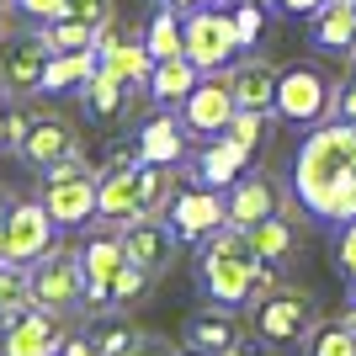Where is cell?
Wrapping results in <instances>:
<instances>
[{
  "instance_id": "obj_2",
  "label": "cell",
  "mask_w": 356,
  "mask_h": 356,
  "mask_svg": "<svg viewBox=\"0 0 356 356\" xmlns=\"http://www.w3.org/2000/svg\"><path fill=\"white\" fill-rule=\"evenodd\" d=\"M197 271H202L208 298L223 303V309H245V303H255V298H266L271 287H277V266L255 255L250 234L234 229V223H223V229H213V234L202 239Z\"/></svg>"
},
{
  "instance_id": "obj_26",
  "label": "cell",
  "mask_w": 356,
  "mask_h": 356,
  "mask_svg": "<svg viewBox=\"0 0 356 356\" xmlns=\"http://www.w3.org/2000/svg\"><path fill=\"white\" fill-rule=\"evenodd\" d=\"M245 234H250L255 255H261V261H271V266H277V261H287V255H293V245H298V234H293V223H287L282 213H271V218L250 223V229H245Z\"/></svg>"
},
{
  "instance_id": "obj_52",
  "label": "cell",
  "mask_w": 356,
  "mask_h": 356,
  "mask_svg": "<svg viewBox=\"0 0 356 356\" xmlns=\"http://www.w3.org/2000/svg\"><path fill=\"white\" fill-rule=\"evenodd\" d=\"M261 6H277V0H261Z\"/></svg>"
},
{
  "instance_id": "obj_46",
  "label": "cell",
  "mask_w": 356,
  "mask_h": 356,
  "mask_svg": "<svg viewBox=\"0 0 356 356\" xmlns=\"http://www.w3.org/2000/svg\"><path fill=\"white\" fill-rule=\"evenodd\" d=\"M176 11H197V6H218V0H170Z\"/></svg>"
},
{
  "instance_id": "obj_9",
  "label": "cell",
  "mask_w": 356,
  "mask_h": 356,
  "mask_svg": "<svg viewBox=\"0 0 356 356\" xmlns=\"http://www.w3.org/2000/svg\"><path fill=\"white\" fill-rule=\"evenodd\" d=\"M239 102H234V86H229V70H213L192 86V96L181 102V128L197 138H218L229 122H234Z\"/></svg>"
},
{
  "instance_id": "obj_36",
  "label": "cell",
  "mask_w": 356,
  "mask_h": 356,
  "mask_svg": "<svg viewBox=\"0 0 356 356\" xmlns=\"http://www.w3.org/2000/svg\"><path fill=\"white\" fill-rule=\"evenodd\" d=\"M223 134L239 138L245 149H255V144H261V134H266V112H234V122H229Z\"/></svg>"
},
{
  "instance_id": "obj_41",
  "label": "cell",
  "mask_w": 356,
  "mask_h": 356,
  "mask_svg": "<svg viewBox=\"0 0 356 356\" xmlns=\"http://www.w3.org/2000/svg\"><path fill=\"white\" fill-rule=\"evenodd\" d=\"M122 356H176V351H170V346H165V341H154V335H138V341L128 346V351H122Z\"/></svg>"
},
{
  "instance_id": "obj_7",
  "label": "cell",
  "mask_w": 356,
  "mask_h": 356,
  "mask_svg": "<svg viewBox=\"0 0 356 356\" xmlns=\"http://www.w3.org/2000/svg\"><path fill=\"white\" fill-rule=\"evenodd\" d=\"M250 330H255V341H266V346H298L314 330V303L298 287H271L255 303Z\"/></svg>"
},
{
  "instance_id": "obj_28",
  "label": "cell",
  "mask_w": 356,
  "mask_h": 356,
  "mask_svg": "<svg viewBox=\"0 0 356 356\" xmlns=\"http://www.w3.org/2000/svg\"><path fill=\"white\" fill-rule=\"evenodd\" d=\"M96 32L102 27H90L80 16H54V22H43V43L54 54H70V48H96Z\"/></svg>"
},
{
  "instance_id": "obj_30",
  "label": "cell",
  "mask_w": 356,
  "mask_h": 356,
  "mask_svg": "<svg viewBox=\"0 0 356 356\" xmlns=\"http://www.w3.org/2000/svg\"><path fill=\"white\" fill-rule=\"evenodd\" d=\"M309 356H356V325L351 319H330L309 330Z\"/></svg>"
},
{
  "instance_id": "obj_17",
  "label": "cell",
  "mask_w": 356,
  "mask_h": 356,
  "mask_svg": "<svg viewBox=\"0 0 356 356\" xmlns=\"http://www.w3.org/2000/svg\"><path fill=\"white\" fill-rule=\"evenodd\" d=\"M96 54H102V70L118 74L122 86H149V74H154V54H149L144 43L118 38V32H112V22L96 32Z\"/></svg>"
},
{
  "instance_id": "obj_33",
  "label": "cell",
  "mask_w": 356,
  "mask_h": 356,
  "mask_svg": "<svg viewBox=\"0 0 356 356\" xmlns=\"http://www.w3.org/2000/svg\"><path fill=\"white\" fill-rule=\"evenodd\" d=\"M229 11H234L239 43H245V48H250V43H261V32H266V6H261V0H234Z\"/></svg>"
},
{
  "instance_id": "obj_35",
  "label": "cell",
  "mask_w": 356,
  "mask_h": 356,
  "mask_svg": "<svg viewBox=\"0 0 356 356\" xmlns=\"http://www.w3.org/2000/svg\"><path fill=\"white\" fill-rule=\"evenodd\" d=\"M149 287V271L138 266V261H128V266L118 271V282H112V309H128V303H138Z\"/></svg>"
},
{
  "instance_id": "obj_13",
  "label": "cell",
  "mask_w": 356,
  "mask_h": 356,
  "mask_svg": "<svg viewBox=\"0 0 356 356\" xmlns=\"http://www.w3.org/2000/svg\"><path fill=\"white\" fill-rule=\"evenodd\" d=\"M48 54H54V48L43 43V32L6 38V43H0V90H6V96H32V90H43Z\"/></svg>"
},
{
  "instance_id": "obj_51",
  "label": "cell",
  "mask_w": 356,
  "mask_h": 356,
  "mask_svg": "<svg viewBox=\"0 0 356 356\" xmlns=\"http://www.w3.org/2000/svg\"><path fill=\"white\" fill-rule=\"evenodd\" d=\"M0 38H6V16H0Z\"/></svg>"
},
{
  "instance_id": "obj_18",
  "label": "cell",
  "mask_w": 356,
  "mask_h": 356,
  "mask_svg": "<svg viewBox=\"0 0 356 356\" xmlns=\"http://www.w3.org/2000/svg\"><path fill=\"white\" fill-rule=\"evenodd\" d=\"M277 74L266 59H245V64H229V86H234V102L239 112H277Z\"/></svg>"
},
{
  "instance_id": "obj_12",
  "label": "cell",
  "mask_w": 356,
  "mask_h": 356,
  "mask_svg": "<svg viewBox=\"0 0 356 356\" xmlns=\"http://www.w3.org/2000/svg\"><path fill=\"white\" fill-rule=\"evenodd\" d=\"M138 165L144 160H112L96 176V218L106 223H134L144 213V186H138Z\"/></svg>"
},
{
  "instance_id": "obj_32",
  "label": "cell",
  "mask_w": 356,
  "mask_h": 356,
  "mask_svg": "<svg viewBox=\"0 0 356 356\" xmlns=\"http://www.w3.org/2000/svg\"><path fill=\"white\" fill-rule=\"evenodd\" d=\"M86 341H90V351H96V356H122L128 346L138 341V330H134V325H122V319H106V325L90 330Z\"/></svg>"
},
{
  "instance_id": "obj_38",
  "label": "cell",
  "mask_w": 356,
  "mask_h": 356,
  "mask_svg": "<svg viewBox=\"0 0 356 356\" xmlns=\"http://www.w3.org/2000/svg\"><path fill=\"white\" fill-rule=\"evenodd\" d=\"M64 16H80V22H90V27H106V22H112V0H70Z\"/></svg>"
},
{
  "instance_id": "obj_42",
  "label": "cell",
  "mask_w": 356,
  "mask_h": 356,
  "mask_svg": "<svg viewBox=\"0 0 356 356\" xmlns=\"http://www.w3.org/2000/svg\"><path fill=\"white\" fill-rule=\"evenodd\" d=\"M27 128H32V118H27V112H11V118H6V138H11V149L22 144V138H27Z\"/></svg>"
},
{
  "instance_id": "obj_5",
  "label": "cell",
  "mask_w": 356,
  "mask_h": 356,
  "mask_svg": "<svg viewBox=\"0 0 356 356\" xmlns=\"http://www.w3.org/2000/svg\"><path fill=\"white\" fill-rule=\"evenodd\" d=\"M277 118L298 128H319L335 118V86L314 64H293L277 74Z\"/></svg>"
},
{
  "instance_id": "obj_22",
  "label": "cell",
  "mask_w": 356,
  "mask_h": 356,
  "mask_svg": "<svg viewBox=\"0 0 356 356\" xmlns=\"http://www.w3.org/2000/svg\"><path fill=\"white\" fill-rule=\"evenodd\" d=\"M314 43L325 54H351L356 43V0H325L314 11Z\"/></svg>"
},
{
  "instance_id": "obj_23",
  "label": "cell",
  "mask_w": 356,
  "mask_h": 356,
  "mask_svg": "<svg viewBox=\"0 0 356 356\" xmlns=\"http://www.w3.org/2000/svg\"><path fill=\"white\" fill-rule=\"evenodd\" d=\"M202 80V70H197L186 54H176V59H154V74H149V96L160 106H181L186 96H192V86Z\"/></svg>"
},
{
  "instance_id": "obj_49",
  "label": "cell",
  "mask_w": 356,
  "mask_h": 356,
  "mask_svg": "<svg viewBox=\"0 0 356 356\" xmlns=\"http://www.w3.org/2000/svg\"><path fill=\"white\" fill-rule=\"evenodd\" d=\"M186 356H218V351H197V346H192V351H186Z\"/></svg>"
},
{
  "instance_id": "obj_48",
  "label": "cell",
  "mask_w": 356,
  "mask_h": 356,
  "mask_svg": "<svg viewBox=\"0 0 356 356\" xmlns=\"http://www.w3.org/2000/svg\"><path fill=\"white\" fill-rule=\"evenodd\" d=\"M346 319H351V325H356V298H351V309H346Z\"/></svg>"
},
{
  "instance_id": "obj_4",
  "label": "cell",
  "mask_w": 356,
  "mask_h": 356,
  "mask_svg": "<svg viewBox=\"0 0 356 356\" xmlns=\"http://www.w3.org/2000/svg\"><path fill=\"white\" fill-rule=\"evenodd\" d=\"M27 303H38V309H48V314H70V309H80L86 303V271H80V255H70V250H54L48 255H38L27 266Z\"/></svg>"
},
{
  "instance_id": "obj_29",
  "label": "cell",
  "mask_w": 356,
  "mask_h": 356,
  "mask_svg": "<svg viewBox=\"0 0 356 356\" xmlns=\"http://www.w3.org/2000/svg\"><path fill=\"white\" fill-rule=\"evenodd\" d=\"M138 186H144V213H165L170 197L181 192L176 186V165H138Z\"/></svg>"
},
{
  "instance_id": "obj_45",
  "label": "cell",
  "mask_w": 356,
  "mask_h": 356,
  "mask_svg": "<svg viewBox=\"0 0 356 356\" xmlns=\"http://www.w3.org/2000/svg\"><path fill=\"white\" fill-rule=\"evenodd\" d=\"M6 118H11V106H6V90H0V149L11 144V138H6Z\"/></svg>"
},
{
  "instance_id": "obj_20",
  "label": "cell",
  "mask_w": 356,
  "mask_h": 356,
  "mask_svg": "<svg viewBox=\"0 0 356 356\" xmlns=\"http://www.w3.org/2000/svg\"><path fill=\"white\" fill-rule=\"evenodd\" d=\"M245 160H250V149L239 144V138L218 134V138H208V149H202V154H197V181H202V186H213V192H223V186H234V181H239Z\"/></svg>"
},
{
  "instance_id": "obj_8",
  "label": "cell",
  "mask_w": 356,
  "mask_h": 356,
  "mask_svg": "<svg viewBox=\"0 0 356 356\" xmlns=\"http://www.w3.org/2000/svg\"><path fill=\"white\" fill-rule=\"evenodd\" d=\"M54 213L43 202H16L0 223V261H11V266H32L38 255L54 250Z\"/></svg>"
},
{
  "instance_id": "obj_50",
  "label": "cell",
  "mask_w": 356,
  "mask_h": 356,
  "mask_svg": "<svg viewBox=\"0 0 356 356\" xmlns=\"http://www.w3.org/2000/svg\"><path fill=\"white\" fill-rule=\"evenodd\" d=\"M11 6H16V0H0V16H6V11H11Z\"/></svg>"
},
{
  "instance_id": "obj_1",
  "label": "cell",
  "mask_w": 356,
  "mask_h": 356,
  "mask_svg": "<svg viewBox=\"0 0 356 356\" xmlns=\"http://www.w3.org/2000/svg\"><path fill=\"white\" fill-rule=\"evenodd\" d=\"M293 197L325 223L356 218V122L330 118L309 128L293 154Z\"/></svg>"
},
{
  "instance_id": "obj_25",
  "label": "cell",
  "mask_w": 356,
  "mask_h": 356,
  "mask_svg": "<svg viewBox=\"0 0 356 356\" xmlns=\"http://www.w3.org/2000/svg\"><path fill=\"white\" fill-rule=\"evenodd\" d=\"M181 154H186V128H181L176 118H154L138 128V160L149 165H181Z\"/></svg>"
},
{
  "instance_id": "obj_40",
  "label": "cell",
  "mask_w": 356,
  "mask_h": 356,
  "mask_svg": "<svg viewBox=\"0 0 356 356\" xmlns=\"http://www.w3.org/2000/svg\"><path fill=\"white\" fill-rule=\"evenodd\" d=\"M335 118L356 122V74H346V86H335Z\"/></svg>"
},
{
  "instance_id": "obj_39",
  "label": "cell",
  "mask_w": 356,
  "mask_h": 356,
  "mask_svg": "<svg viewBox=\"0 0 356 356\" xmlns=\"http://www.w3.org/2000/svg\"><path fill=\"white\" fill-rule=\"evenodd\" d=\"M16 11H27L32 22H54V16L70 11V0H16Z\"/></svg>"
},
{
  "instance_id": "obj_27",
  "label": "cell",
  "mask_w": 356,
  "mask_h": 356,
  "mask_svg": "<svg viewBox=\"0 0 356 356\" xmlns=\"http://www.w3.org/2000/svg\"><path fill=\"white\" fill-rule=\"evenodd\" d=\"M144 48L154 54V59H176V54H186V32H181V16H176V6H160V11L149 16Z\"/></svg>"
},
{
  "instance_id": "obj_37",
  "label": "cell",
  "mask_w": 356,
  "mask_h": 356,
  "mask_svg": "<svg viewBox=\"0 0 356 356\" xmlns=\"http://www.w3.org/2000/svg\"><path fill=\"white\" fill-rule=\"evenodd\" d=\"M335 266L356 282V218L341 223V234H335Z\"/></svg>"
},
{
  "instance_id": "obj_6",
  "label": "cell",
  "mask_w": 356,
  "mask_h": 356,
  "mask_svg": "<svg viewBox=\"0 0 356 356\" xmlns=\"http://www.w3.org/2000/svg\"><path fill=\"white\" fill-rule=\"evenodd\" d=\"M43 208L54 213L59 229H80L86 218H96V176L86 170L80 154L43 170Z\"/></svg>"
},
{
  "instance_id": "obj_44",
  "label": "cell",
  "mask_w": 356,
  "mask_h": 356,
  "mask_svg": "<svg viewBox=\"0 0 356 356\" xmlns=\"http://www.w3.org/2000/svg\"><path fill=\"white\" fill-rule=\"evenodd\" d=\"M59 356H96V351H90V341H64Z\"/></svg>"
},
{
  "instance_id": "obj_10",
  "label": "cell",
  "mask_w": 356,
  "mask_h": 356,
  "mask_svg": "<svg viewBox=\"0 0 356 356\" xmlns=\"http://www.w3.org/2000/svg\"><path fill=\"white\" fill-rule=\"evenodd\" d=\"M59 351H64L59 314L22 303V309H11L0 319V356H59Z\"/></svg>"
},
{
  "instance_id": "obj_15",
  "label": "cell",
  "mask_w": 356,
  "mask_h": 356,
  "mask_svg": "<svg viewBox=\"0 0 356 356\" xmlns=\"http://www.w3.org/2000/svg\"><path fill=\"white\" fill-rule=\"evenodd\" d=\"M128 266V250H122L118 234H96L80 250V271H86V303L90 309H112V282L118 271Z\"/></svg>"
},
{
  "instance_id": "obj_3",
  "label": "cell",
  "mask_w": 356,
  "mask_h": 356,
  "mask_svg": "<svg viewBox=\"0 0 356 356\" xmlns=\"http://www.w3.org/2000/svg\"><path fill=\"white\" fill-rule=\"evenodd\" d=\"M181 32H186V59H192L202 74L229 70L234 54L245 48L229 6H197V11H186V16H181Z\"/></svg>"
},
{
  "instance_id": "obj_11",
  "label": "cell",
  "mask_w": 356,
  "mask_h": 356,
  "mask_svg": "<svg viewBox=\"0 0 356 356\" xmlns=\"http://www.w3.org/2000/svg\"><path fill=\"white\" fill-rule=\"evenodd\" d=\"M118 239H122V250H128V261H138L149 277L170 266V261H176V245H181L176 223L160 218V213H138L134 223H122V229H118Z\"/></svg>"
},
{
  "instance_id": "obj_24",
  "label": "cell",
  "mask_w": 356,
  "mask_h": 356,
  "mask_svg": "<svg viewBox=\"0 0 356 356\" xmlns=\"http://www.w3.org/2000/svg\"><path fill=\"white\" fill-rule=\"evenodd\" d=\"M96 70H102V54H96V48H70V54H48L43 90H48V96H59V90H74V86H86Z\"/></svg>"
},
{
  "instance_id": "obj_14",
  "label": "cell",
  "mask_w": 356,
  "mask_h": 356,
  "mask_svg": "<svg viewBox=\"0 0 356 356\" xmlns=\"http://www.w3.org/2000/svg\"><path fill=\"white\" fill-rule=\"evenodd\" d=\"M165 218L176 223L181 245H202L213 229L229 223V208H223V197L213 192V186H192V192H176V197H170Z\"/></svg>"
},
{
  "instance_id": "obj_19",
  "label": "cell",
  "mask_w": 356,
  "mask_h": 356,
  "mask_svg": "<svg viewBox=\"0 0 356 356\" xmlns=\"http://www.w3.org/2000/svg\"><path fill=\"white\" fill-rule=\"evenodd\" d=\"M186 346H197V351H218V356H239V319H234V309L213 303V309L192 314Z\"/></svg>"
},
{
  "instance_id": "obj_43",
  "label": "cell",
  "mask_w": 356,
  "mask_h": 356,
  "mask_svg": "<svg viewBox=\"0 0 356 356\" xmlns=\"http://www.w3.org/2000/svg\"><path fill=\"white\" fill-rule=\"evenodd\" d=\"M277 6H282V11H293V16H314L325 0H277Z\"/></svg>"
},
{
  "instance_id": "obj_16",
  "label": "cell",
  "mask_w": 356,
  "mask_h": 356,
  "mask_svg": "<svg viewBox=\"0 0 356 356\" xmlns=\"http://www.w3.org/2000/svg\"><path fill=\"white\" fill-rule=\"evenodd\" d=\"M16 154H22L32 170H54L59 160L80 154V138H74V128L64 118H32V128H27V138L16 144Z\"/></svg>"
},
{
  "instance_id": "obj_34",
  "label": "cell",
  "mask_w": 356,
  "mask_h": 356,
  "mask_svg": "<svg viewBox=\"0 0 356 356\" xmlns=\"http://www.w3.org/2000/svg\"><path fill=\"white\" fill-rule=\"evenodd\" d=\"M27 303V266H11V261H0V319L11 309Z\"/></svg>"
},
{
  "instance_id": "obj_47",
  "label": "cell",
  "mask_w": 356,
  "mask_h": 356,
  "mask_svg": "<svg viewBox=\"0 0 356 356\" xmlns=\"http://www.w3.org/2000/svg\"><path fill=\"white\" fill-rule=\"evenodd\" d=\"M6 213H11V202H6V197H0V223H6Z\"/></svg>"
},
{
  "instance_id": "obj_31",
  "label": "cell",
  "mask_w": 356,
  "mask_h": 356,
  "mask_svg": "<svg viewBox=\"0 0 356 356\" xmlns=\"http://www.w3.org/2000/svg\"><path fill=\"white\" fill-rule=\"evenodd\" d=\"M122 96H128V86H122L118 74H106V70H96L86 80V106L96 112V118H118V112H122Z\"/></svg>"
},
{
  "instance_id": "obj_21",
  "label": "cell",
  "mask_w": 356,
  "mask_h": 356,
  "mask_svg": "<svg viewBox=\"0 0 356 356\" xmlns=\"http://www.w3.org/2000/svg\"><path fill=\"white\" fill-rule=\"evenodd\" d=\"M223 208H229V223H234V229H250V223L277 213V186H271L266 176H239L234 186H229V197H223Z\"/></svg>"
}]
</instances>
